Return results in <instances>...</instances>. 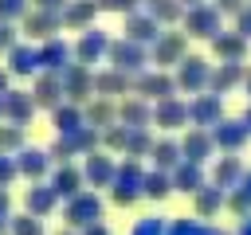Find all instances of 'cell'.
Masks as SVG:
<instances>
[{
	"mask_svg": "<svg viewBox=\"0 0 251 235\" xmlns=\"http://www.w3.org/2000/svg\"><path fill=\"white\" fill-rule=\"evenodd\" d=\"M137 200H145V164H141V157H122L114 184H110V204L133 208Z\"/></svg>",
	"mask_w": 251,
	"mask_h": 235,
	"instance_id": "obj_1",
	"label": "cell"
},
{
	"mask_svg": "<svg viewBox=\"0 0 251 235\" xmlns=\"http://www.w3.org/2000/svg\"><path fill=\"white\" fill-rule=\"evenodd\" d=\"M106 63L118 67V70L141 74L145 67H153V55H149L145 43H137V39H129V35H118V39H110V55H106Z\"/></svg>",
	"mask_w": 251,
	"mask_h": 235,
	"instance_id": "obj_2",
	"label": "cell"
},
{
	"mask_svg": "<svg viewBox=\"0 0 251 235\" xmlns=\"http://www.w3.org/2000/svg\"><path fill=\"white\" fill-rule=\"evenodd\" d=\"M63 219H67L71 227L98 223V219H106V200L98 196V188H82L78 196L63 200Z\"/></svg>",
	"mask_w": 251,
	"mask_h": 235,
	"instance_id": "obj_3",
	"label": "cell"
},
{
	"mask_svg": "<svg viewBox=\"0 0 251 235\" xmlns=\"http://www.w3.org/2000/svg\"><path fill=\"white\" fill-rule=\"evenodd\" d=\"M180 27H184L192 39H216V35L224 31V12H220L212 0H204V4H192V8L184 12Z\"/></svg>",
	"mask_w": 251,
	"mask_h": 235,
	"instance_id": "obj_4",
	"label": "cell"
},
{
	"mask_svg": "<svg viewBox=\"0 0 251 235\" xmlns=\"http://www.w3.org/2000/svg\"><path fill=\"white\" fill-rule=\"evenodd\" d=\"M133 94H141V98H149V102H161V98L180 94V86H176V74H173V70H165V67H145L141 74H133Z\"/></svg>",
	"mask_w": 251,
	"mask_h": 235,
	"instance_id": "obj_5",
	"label": "cell"
},
{
	"mask_svg": "<svg viewBox=\"0 0 251 235\" xmlns=\"http://www.w3.org/2000/svg\"><path fill=\"white\" fill-rule=\"evenodd\" d=\"M188 39H192V35H188L184 27H165V31H161V39L149 47L153 67H165V70H169V67H176V63L188 55Z\"/></svg>",
	"mask_w": 251,
	"mask_h": 235,
	"instance_id": "obj_6",
	"label": "cell"
},
{
	"mask_svg": "<svg viewBox=\"0 0 251 235\" xmlns=\"http://www.w3.org/2000/svg\"><path fill=\"white\" fill-rule=\"evenodd\" d=\"M173 74H176V86H180V94H200V90H208V78H212V63L204 59V55H184L176 67H173Z\"/></svg>",
	"mask_w": 251,
	"mask_h": 235,
	"instance_id": "obj_7",
	"label": "cell"
},
{
	"mask_svg": "<svg viewBox=\"0 0 251 235\" xmlns=\"http://www.w3.org/2000/svg\"><path fill=\"white\" fill-rule=\"evenodd\" d=\"M153 125L165 129V133H184V129L192 125V118H188V102H184L180 94L153 102Z\"/></svg>",
	"mask_w": 251,
	"mask_h": 235,
	"instance_id": "obj_8",
	"label": "cell"
},
{
	"mask_svg": "<svg viewBox=\"0 0 251 235\" xmlns=\"http://www.w3.org/2000/svg\"><path fill=\"white\" fill-rule=\"evenodd\" d=\"M20 24H24V35L35 39V43H43V39L67 31V27H63V12H55V8H35V4H31V12H27Z\"/></svg>",
	"mask_w": 251,
	"mask_h": 235,
	"instance_id": "obj_9",
	"label": "cell"
},
{
	"mask_svg": "<svg viewBox=\"0 0 251 235\" xmlns=\"http://www.w3.org/2000/svg\"><path fill=\"white\" fill-rule=\"evenodd\" d=\"M188 118H192V125H204V129L220 125V121L227 118V114H224V94H216V90L192 94V98H188Z\"/></svg>",
	"mask_w": 251,
	"mask_h": 235,
	"instance_id": "obj_10",
	"label": "cell"
},
{
	"mask_svg": "<svg viewBox=\"0 0 251 235\" xmlns=\"http://www.w3.org/2000/svg\"><path fill=\"white\" fill-rule=\"evenodd\" d=\"M4 63H8V70L16 74V78H35L39 70H43V59H39V43L35 39H20L8 55H4Z\"/></svg>",
	"mask_w": 251,
	"mask_h": 235,
	"instance_id": "obj_11",
	"label": "cell"
},
{
	"mask_svg": "<svg viewBox=\"0 0 251 235\" xmlns=\"http://www.w3.org/2000/svg\"><path fill=\"white\" fill-rule=\"evenodd\" d=\"M161 31H165V24H161L157 16H149L145 8L122 16V35H129V39H137V43H145V47H153V43L161 39Z\"/></svg>",
	"mask_w": 251,
	"mask_h": 235,
	"instance_id": "obj_12",
	"label": "cell"
},
{
	"mask_svg": "<svg viewBox=\"0 0 251 235\" xmlns=\"http://www.w3.org/2000/svg\"><path fill=\"white\" fill-rule=\"evenodd\" d=\"M63 86H67V98L71 102H78V106H86L98 90H94V67H86V63H71L67 70H63Z\"/></svg>",
	"mask_w": 251,
	"mask_h": 235,
	"instance_id": "obj_13",
	"label": "cell"
},
{
	"mask_svg": "<svg viewBox=\"0 0 251 235\" xmlns=\"http://www.w3.org/2000/svg\"><path fill=\"white\" fill-rule=\"evenodd\" d=\"M114 172H118V161H114L110 149H94V153L82 157V176H86L90 188H110L114 184Z\"/></svg>",
	"mask_w": 251,
	"mask_h": 235,
	"instance_id": "obj_14",
	"label": "cell"
},
{
	"mask_svg": "<svg viewBox=\"0 0 251 235\" xmlns=\"http://www.w3.org/2000/svg\"><path fill=\"white\" fill-rule=\"evenodd\" d=\"M106 55H110V35H106L102 27L78 31V39H75V59H78V63L94 67V63H106Z\"/></svg>",
	"mask_w": 251,
	"mask_h": 235,
	"instance_id": "obj_15",
	"label": "cell"
},
{
	"mask_svg": "<svg viewBox=\"0 0 251 235\" xmlns=\"http://www.w3.org/2000/svg\"><path fill=\"white\" fill-rule=\"evenodd\" d=\"M59 192H55V184L51 180H27V188H24V212H31V215H51L55 208H59Z\"/></svg>",
	"mask_w": 251,
	"mask_h": 235,
	"instance_id": "obj_16",
	"label": "cell"
},
{
	"mask_svg": "<svg viewBox=\"0 0 251 235\" xmlns=\"http://www.w3.org/2000/svg\"><path fill=\"white\" fill-rule=\"evenodd\" d=\"M31 94L39 102V110H55L63 98H67V86H63V70H39L31 78Z\"/></svg>",
	"mask_w": 251,
	"mask_h": 235,
	"instance_id": "obj_17",
	"label": "cell"
},
{
	"mask_svg": "<svg viewBox=\"0 0 251 235\" xmlns=\"http://www.w3.org/2000/svg\"><path fill=\"white\" fill-rule=\"evenodd\" d=\"M212 137L220 153H243V145L251 141V129L243 118H224L220 125H212Z\"/></svg>",
	"mask_w": 251,
	"mask_h": 235,
	"instance_id": "obj_18",
	"label": "cell"
},
{
	"mask_svg": "<svg viewBox=\"0 0 251 235\" xmlns=\"http://www.w3.org/2000/svg\"><path fill=\"white\" fill-rule=\"evenodd\" d=\"M180 149H184V157L188 161H200V164H208L220 149H216V137H212V129H204V125H188L184 133H180Z\"/></svg>",
	"mask_w": 251,
	"mask_h": 235,
	"instance_id": "obj_19",
	"label": "cell"
},
{
	"mask_svg": "<svg viewBox=\"0 0 251 235\" xmlns=\"http://www.w3.org/2000/svg\"><path fill=\"white\" fill-rule=\"evenodd\" d=\"M16 164H20V176H24V180H47L51 168H55V157H51V149L24 145V149L16 153Z\"/></svg>",
	"mask_w": 251,
	"mask_h": 235,
	"instance_id": "obj_20",
	"label": "cell"
},
{
	"mask_svg": "<svg viewBox=\"0 0 251 235\" xmlns=\"http://www.w3.org/2000/svg\"><path fill=\"white\" fill-rule=\"evenodd\" d=\"M35 110H39V102H35V94H31V90H20V86L4 90V121H16V125H31Z\"/></svg>",
	"mask_w": 251,
	"mask_h": 235,
	"instance_id": "obj_21",
	"label": "cell"
},
{
	"mask_svg": "<svg viewBox=\"0 0 251 235\" xmlns=\"http://www.w3.org/2000/svg\"><path fill=\"white\" fill-rule=\"evenodd\" d=\"M208 180H212V176H208V168H204L200 161H188V157H184V161L173 168V188H176L180 196H196Z\"/></svg>",
	"mask_w": 251,
	"mask_h": 235,
	"instance_id": "obj_22",
	"label": "cell"
},
{
	"mask_svg": "<svg viewBox=\"0 0 251 235\" xmlns=\"http://www.w3.org/2000/svg\"><path fill=\"white\" fill-rule=\"evenodd\" d=\"M51 184H55V192L63 196V200H71V196H78L82 188H86V176H82V164H75V161H59L55 168H51V176H47Z\"/></svg>",
	"mask_w": 251,
	"mask_h": 235,
	"instance_id": "obj_23",
	"label": "cell"
},
{
	"mask_svg": "<svg viewBox=\"0 0 251 235\" xmlns=\"http://www.w3.org/2000/svg\"><path fill=\"white\" fill-rule=\"evenodd\" d=\"M227 192H231V188H220V184L208 180L196 196H188V200H192V215H200V219H216V215L227 208Z\"/></svg>",
	"mask_w": 251,
	"mask_h": 235,
	"instance_id": "obj_24",
	"label": "cell"
},
{
	"mask_svg": "<svg viewBox=\"0 0 251 235\" xmlns=\"http://www.w3.org/2000/svg\"><path fill=\"white\" fill-rule=\"evenodd\" d=\"M243 78H247V63H231V59H220V63L212 67L208 90H216V94H231L235 86H243Z\"/></svg>",
	"mask_w": 251,
	"mask_h": 235,
	"instance_id": "obj_25",
	"label": "cell"
},
{
	"mask_svg": "<svg viewBox=\"0 0 251 235\" xmlns=\"http://www.w3.org/2000/svg\"><path fill=\"white\" fill-rule=\"evenodd\" d=\"M94 90L106 98H126V94H133V74L118 70V67H102V70H94Z\"/></svg>",
	"mask_w": 251,
	"mask_h": 235,
	"instance_id": "obj_26",
	"label": "cell"
},
{
	"mask_svg": "<svg viewBox=\"0 0 251 235\" xmlns=\"http://www.w3.org/2000/svg\"><path fill=\"white\" fill-rule=\"evenodd\" d=\"M208 47H212V55L216 59H231V63H243L247 59V47H251V39L243 35V31H220L216 39H208Z\"/></svg>",
	"mask_w": 251,
	"mask_h": 235,
	"instance_id": "obj_27",
	"label": "cell"
},
{
	"mask_svg": "<svg viewBox=\"0 0 251 235\" xmlns=\"http://www.w3.org/2000/svg\"><path fill=\"white\" fill-rule=\"evenodd\" d=\"M39 59H43V70H67L75 63V43H67L63 35H51L39 43Z\"/></svg>",
	"mask_w": 251,
	"mask_h": 235,
	"instance_id": "obj_28",
	"label": "cell"
},
{
	"mask_svg": "<svg viewBox=\"0 0 251 235\" xmlns=\"http://www.w3.org/2000/svg\"><path fill=\"white\" fill-rule=\"evenodd\" d=\"M118 121H126V125H153V102L141 98V94L118 98Z\"/></svg>",
	"mask_w": 251,
	"mask_h": 235,
	"instance_id": "obj_29",
	"label": "cell"
},
{
	"mask_svg": "<svg viewBox=\"0 0 251 235\" xmlns=\"http://www.w3.org/2000/svg\"><path fill=\"white\" fill-rule=\"evenodd\" d=\"M98 12H102L98 0H71L63 8V27L67 31H86V27H94V16Z\"/></svg>",
	"mask_w": 251,
	"mask_h": 235,
	"instance_id": "obj_30",
	"label": "cell"
},
{
	"mask_svg": "<svg viewBox=\"0 0 251 235\" xmlns=\"http://www.w3.org/2000/svg\"><path fill=\"white\" fill-rule=\"evenodd\" d=\"M51 114V129L55 133H75L78 125H86V110L78 106V102H71V98H63L55 110H47Z\"/></svg>",
	"mask_w": 251,
	"mask_h": 235,
	"instance_id": "obj_31",
	"label": "cell"
},
{
	"mask_svg": "<svg viewBox=\"0 0 251 235\" xmlns=\"http://www.w3.org/2000/svg\"><path fill=\"white\" fill-rule=\"evenodd\" d=\"M243 161H239V153H224V157H216L212 161V184H220V188H235L239 180H243Z\"/></svg>",
	"mask_w": 251,
	"mask_h": 235,
	"instance_id": "obj_32",
	"label": "cell"
},
{
	"mask_svg": "<svg viewBox=\"0 0 251 235\" xmlns=\"http://www.w3.org/2000/svg\"><path fill=\"white\" fill-rule=\"evenodd\" d=\"M173 192H176V188H173V168H161V164L145 168V200L165 204Z\"/></svg>",
	"mask_w": 251,
	"mask_h": 235,
	"instance_id": "obj_33",
	"label": "cell"
},
{
	"mask_svg": "<svg viewBox=\"0 0 251 235\" xmlns=\"http://www.w3.org/2000/svg\"><path fill=\"white\" fill-rule=\"evenodd\" d=\"M149 161H153V164H161V168H176V164L184 161L180 137H173V133L157 137V141H153V153H149Z\"/></svg>",
	"mask_w": 251,
	"mask_h": 235,
	"instance_id": "obj_34",
	"label": "cell"
},
{
	"mask_svg": "<svg viewBox=\"0 0 251 235\" xmlns=\"http://www.w3.org/2000/svg\"><path fill=\"white\" fill-rule=\"evenodd\" d=\"M82 110H86V121H90V125H98V129H106V125H114V121H118V102H114V98H106V94H94Z\"/></svg>",
	"mask_w": 251,
	"mask_h": 235,
	"instance_id": "obj_35",
	"label": "cell"
},
{
	"mask_svg": "<svg viewBox=\"0 0 251 235\" xmlns=\"http://www.w3.org/2000/svg\"><path fill=\"white\" fill-rule=\"evenodd\" d=\"M141 8L149 12V16H157L165 27H180V20H184V0H141Z\"/></svg>",
	"mask_w": 251,
	"mask_h": 235,
	"instance_id": "obj_36",
	"label": "cell"
},
{
	"mask_svg": "<svg viewBox=\"0 0 251 235\" xmlns=\"http://www.w3.org/2000/svg\"><path fill=\"white\" fill-rule=\"evenodd\" d=\"M169 235H227L224 227H216V223H208V219H200V215H176V219H169Z\"/></svg>",
	"mask_w": 251,
	"mask_h": 235,
	"instance_id": "obj_37",
	"label": "cell"
},
{
	"mask_svg": "<svg viewBox=\"0 0 251 235\" xmlns=\"http://www.w3.org/2000/svg\"><path fill=\"white\" fill-rule=\"evenodd\" d=\"M227 212H231L235 219L251 215V168H247V172H243V180L227 192Z\"/></svg>",
	"mask_w": 251,
	"mask_h": 235,
	"instance_id": "obj_38",
	"label": "cell"
},
{
	"mask_svg": "<svg viewBox=\"0 0 251 235\" xmlns=\"http://www.w3.org/2000/svg\"><path fill=\"white\" fill-rule=\"evenodd\" d=\"M153 129L149 125H129V141H126V153L122 157H149L153 153Z\"/></svg>",
	"mask_w": 251,
	"mask_h": 235,
	"instance_id": "obj_39",
	"label": "cell"
},
{
	"mask_svg": "<svg viewBox=\"0 0 251 235\" xmlns=\"http://www.w3.org/2000/svg\"><path fill=\"white\" fill-rule=\"evenodd\" d=\"M24 145H27V125L0 121V153H20Z\"/></svg>",
	"mask_w": 251,
	"mask_h": 235,
	"instance_id": "obj_40",
	"label": "cell"
},
{
	"mask_svg": "<svg viewBox=\"0 0 251 235\" xmlns=\"http://www.w3.org/2000/svg\"><path fill=\"white\" fill-rule=\"evenodd\" d=\"M8 235H47L43 215H31V212H12V231H8Z\"/></svg>",
	"mask_w": 251,
	"mask_h": 235,
	"instance_id": "obj_41",
	"label": "cell"
},
{
	"mask_svg": "<svg viewBox=\"0 0 251 235\" xmlns=\"http://www.w3.org/2000/svg\"><path fill=\"white\" fill-rule=\"evenodd\" d=\"M126 141H129V125L126 121H114V125H106L102 129V149H110V153H126Z\"/></svg>",
	"mask_w": 251,
	"mask_h": 235,
	"instance_id": "obj_42",
	"label": "cell"
},
{
	"mask_svg": "<svg viewBox=\"0 0 251 235\" xmlns=\"http://www.w3.org/2000/svg\"><path fill=\"white\" fill-rule=\"evenodd\" d=\"M47 149H51V157H55V164H59V161H75V157H82L71 133H55V141H51Z\"/></svg>",
	"mask_w": 251,
	"mask_h": 235,
	"instance_id": "obj_43",
	"label": "cell"
},
{
	"mask_svg": "<svg viewBox=\"0 0 251 235\" xmlns=\"http://www.w3.org/2000/svg\"><path fill=\"white\" fill-rule=\"evenodd\" d=\"M31 12V0H0V20L4 24H20Z\"/></svg>",
	"mask_w": 251,
	"mask_h": 235,
	"instance_id": "obj_44",
	"label": "cell"
},
{
	"mask_svg": "<svg viewBox=\"0 0 251 235\" xmlns=\"http://www.w3.org/2000/svg\"><path fill=\"white\" fill-rule=\"evenodd\" d=\"M129 235H169V219H157V215H141V219L129 227Z\"/></svg>",
	"mask_w": 251,
	"mask_h": 235,
	"instance_id": "obj_45",
	"label": "cell"
},
{
	"mask_svg": "<svg viewBox=\"0 0 251 235\" xmlns=\"http://www.w3.org/2000/svg\"><path fill=\"white\" fill-rule=\"evenodd\" d=\"M20 176V164H16V153H0V188H12Z\"/></svg>",
	"mask_w": 251,
	"mask_h": 235,
	"instance_id": "obj_46",
	"label": "cell"
},
{
	"mask_svg": "<svg viewBox=\"0 0 251 235\" xmlns=\"http://www.w3.org/2000/svg\"><path fill=\"white\" fill-rule=\"evenodd\" d=\"M98 4H102V12H110V16H129V12L141 8V0H98Z\"/></svg>",
	"mask_w": 251,
	"mask_h": 235,
	"instance_id": "obj_47",
	"label": "cell"
},
{
	"mask_svg": "<svg viewBox=\"0 0 251 235\" xmlns=\"http://www.w3.org/2000/svg\"><path fill=\"white\" fill-rule=\"evenodd\" d=\"M16 43H20V27H16V24H4V20H0V55H8V51H12Z\"/></svg>",
	"mask_w": 251,
	"mask_h": 235,
	"instance_id": "obj_48",
	"label": "cell"
},
{
	"mask_svg": "<svg viewBox=\"0 0 251 235\" xmlns=\"http://www.w3.org/2000/svg\"><path fill=\"white\" fill-rule=\"evenodd\" d=\"M235 31H243V35L251 39V4H243V8L235 12Z\"/></svg>",
	"mask_w": 251,
	"mask_h": 235,
	"instance_id": "obj_49",
	"label": "cell"
},
{
	"mask_svg": "<svg viewBox=\"0 0 251 235\" xmlns=\"http://www.w3.org/2000/svg\"><path fill=\"white\" fill-rule=\"evenodd\" d=\"M212 4H216V8L224 12V16H235V12H239V8L247 4V0H212Z\"/></svg>",
	"mask_w": 251,
	"mask_h": 235,
	"instance_id": "obj_50",
	"label": "cell"
},
{
	"mask_svg": "<svg viewBox=\"0 0 251 235\" xmlns=\"http://www.w3.org/2000/svg\"><path fill=\"white\" fill-rule=\"evenodd\" d=\"M78 231H82V235H110V227H106L102 219H98V223H86V227H78Z\"/></svg>",
	"mask_w": 251,
	"mask_h": 235,
	"instance_id": "obj_51",
	"label": "cell"
},
{
	"mask_svg": "<svg viewBox=\"0 0 251 235\" xmlns=\"http://www.w3.org/2000/svg\"><path fill=\"white\" fill-rule=\"evenodd\" d=\"M12 78H16V74L8 70V63H0V94H4V90H12Z\"/></svg>",
	"mask_w": 251,
	"mask_h": 235,
	"instance_id": "obj_52",
	"label": "cell"
},
{
	"mask_svg": "<svg viewBox=\"0 0 251 235\" xmlns=\"http://www.w3.org/2000/svg\"><path fill=\"white\" fill-rule=\"evenodd\" d=\"M0 215H12V192L0 188Z\"/></svg>",
	"mask_w": 251,
	"mask_h": 235,
	"instance_id": "obj_53",
	"label": "cell"
},
{
	"mask_svg": "<svg viewBox=\"0 0 251 235\" xmlns=\"http://www.w3.org/2000/svg\"><path fill=\"white\" fill-rule=\"evenodd\" d=\"M31 4H35V8H55V12H63L71 0H31Z\"/></svg>",
	"mask_w": 251,
	"mask_h": 235,
	"instance_id": "obj_54",
	"label": "cell"
},
{
	"mask_svg": "<svg viewBox=\"0 0 251 235\" xmlns=\"http://www.w3.org/2000/svg\"><path fill=\"white\" fill-rule=\"evenodd\" d=\"M235 235H251V215H243V219H239V227H235Z\"/></svg>",
	"mask_w": 251,
	"mask_h": 235,
	"instance_id": "obj_55",
	"label": "cell"
},
{
	"mask_svg": "<svg viewBox=\"0 0 251 235\" xmlns=\"http://www.w3.org/2000/svg\"><path fill=\"white\" fill-rule=\"evenodd\" d=\"M12 231V215H0V235H8Z\"/></svg>",
	"mask_w": 251,
	"mask_h": 235,
	"instance_id": "obj_56",
	"label": "cell"
},
{
	"mask_svg": "<svg viewBox=\"0 0 251 235\" xmlns=\"http://www.w3.org/2000/svg\"><path fill=\"white\" fill-rule=\"evenodd\" d=\"M51 235H82V231H78V227H71V223H67V227H59V231H51Z\"/></svg>",
	"mask_w": 251,
	"mask_h": 235,
	"instance_id": "obj_57",
	"label": "cell"
},
{
	"mask_svg": "<svg viewBox=\"0 0 251 235\" xmlns=\"http://www.w3.org/2000/svg\"><path fill=\"white\" fill-rule=\"evenodd\" d=\"M243 90H247V98H251V67H247V78H243Z\"/></svg>",
	"mask_w": 251,
	"mask_h": 235,
	"instance_id": "obj_58",
	"label": "cell"
},
{
	"mask_svg": "<svg viewBox=\"0 0 251 235\" xmlns=\"http://www.w3.org/2000/svg\"><path fill=\"white\" fill-rule=\"evenodd\" d=\"M243 121H247V129H251V98H247V110H243Z\"/></svg>",
	"mask_w": 251,
	"mask_h": 235,
	"instance_id": "obj_59",
	"label": "cell"
},
{
	"mask_svg": "<svg viewBox=\"0 0 251 235\" xmlns=\"http://www.w3.org/2000/svg\"><path fill=\"white\" fill-rule=\"evenodd\" d=\"M0 121H4V94H0Z\"/></svg>",
	"mask_w": 251,
	"mask_h": 235,
	"instance_id": "obj_60",
	"label": "cell"
},
{
	"mask_svg": "<svg viewBox=\"0 0 251 235\" xmlns=\"http://www.w3.org/2000/svg\"><path fill=\"white\" fill-rule=\"evenodd\" d=\"M192 4H204V0H184V8H192Z\"/></svg>",
	"mask_w": 251,
	"mask_h": 235,
	"instance_id": "obj_61",
	"label": "cell"
},
{
	"mask_svg": "<svg viewBox=\"0 0 251 235\" xmlns=\"http://www.w3.org/2000/svg\"><path fill=\"white\" fill-rule=\"evenodd\" d=\"M247 4H251V0H247Z\"/></svg>",
	"mask_w": 251,
	"mask_h": 235,
	"instance_id": "obj_62",
	"label": "cell"
}]
</instances>
